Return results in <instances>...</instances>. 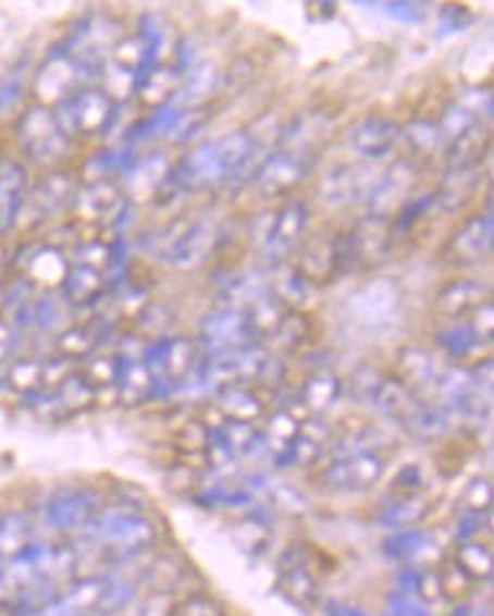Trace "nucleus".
I'll list each match as a JSON object with an SVG mask.
<instances>
[{"label": "nucleus", "instance_id": "39448f33", "mask_svg": "<svg viewBox=\"0 0 494 616\" xmlns=\"http://www.w3.org/2000/svg\"><path fill=\"white\" fill-rule=\"evenodd\" d=\"M104 503L107 497L94 488H63L45 497L39 516L50 529L71 533L86 529L104 508Z\"/></svg>", "mask_w": 494, "mask_h": 616}, {"label": "nucleus", "instance_id": "f8f14e48", "mask_svg": "<svg viewBox=\"0 0 494 616\" xmlns=\"http://www.w3.org/2000/svg\"><path fill=\"white\" fill-rule=\"evenodd\" d=\"M75 200V184L71 174H63V171H54V174L47 176L37 184V187L26 192L24 210L22 215H29L34 223L45 221V218H52L54 213L71 205Z\"/></svg>", "mask_w": 494, "mask_h": 616}, {"label": "nucleus", "instance_id": "bb28decb", "mask_svg": "<svg viewBox=\"0 0 494 616\" xmlns=\"http://www.w3.org/2000/svg\"><path fill=\"white\" fill-rule=\"evenodd\" d=\"M366 176H362L360 169L355 167H337L334 171H329V176L321 184V197H324L326 205H349L358 197L366 195Z\"/></svg>", "mask_w": 494, "mask_h": 616}, {"label": "nucleus", "instance_id": "3c124183", "mask_svg": "<svg viewBox=\"0 0 494 616\" xmlns=\"http://www.w3.org/2000/svg\"><path fill=\"white\" fill-rule=\"evenodd\" d=\"M176 601H180L176 591H150L143 599L137 616H174Z\"/></svg>", "mask_w": 494, "mask_h": 616}, {"label": "nucleus", "instance_id": "f03ea898", "mask_svg": "<svg viewBox=\"0 0 494 616\" xmlns=\"http://www.w3.org/2000/svg\"><path fill=\"white\" fill-rule=\"evenodd\" d=\"M114 114H116V101L112 99V94L104 91V88L86 86L73 91L65 101H60L54 118H58L60 127L65 130L67 138L75 140V138H91V135L107 133L109 122L114 120Z\"/></svg>", "mask_w": 494, "mask_h": 616}, {"label": "nucleus", "instance_id": "9b49d317", "mask_svg": "<svg viewBox=\"0 0 494 616\" xmlns=\"http://www.w3.org/2000/svg\"><path fill=\"white\" fill-rule=\"evenodd\" d=\"M218 246V229L212 221H197L182 231L180 238L169 246L163 259L176 270H195L212 255Z\"/></svg>", "mask_w": 494, "mask_h": 616}, {"label": "nucleus", "instance_id": "052dcab7", "mask_svg": "<svg viewBox=\"0 0 494 616\" xmlns=\"http://www.w3.org/2000/svg\"><path fill=\"white\" fill-rule=\"evenodd\" d=\"M471 614H473V612H471V608H469V606H458V608H456V612H453L450 616H471Z\"/></svg>", "mask_w": 494, "mask_h": 616}, {"label": "nucleus", "instance_id": "6ab92c4d", "mask_svg": "<svg viewBox=\"0 0 494 616\" xmlns=\"http://www.w3.org/2000/svg\"><path fill=\"white\" fill-rule=\"evenodd\" d=\"M107 278L101 275V272L91 270V267L86 264H67V272L63 278V300L67 306L73 308H84V306H91L104 296L107 291Z\"/></svg>", "mask_w": 494, "mask_h": 616}, {"label": "nucleus", "instance_id": "2f4dec72", "mask_svg": "<svg viewBox=\"0 0 494 616\" xmlns=\"http://www.w3.org/2000/svg\"><path fill=\"white\" fill-rule=\"evenodd\" d=\"M435 550L432 539L424 531H415V529H402L388 533V539L383 542V552L391 559H399V563H409V559H420L422 554H430Z\"/></svg>", "mask_w": 494, "mask_h": 616}, {"label": "nucleus", "instance_id": "79ce46f5", "mask_svg": "<svg viewBox=\"0 0 494 616\" xmlns=\"http://www.w3.org/2000/svg\"><path fill=\"white\" fill-rule=\"evenodd\" d=\"M316 291H319V287L311 285L304 275H298V272L293 270L291 275L277 285L274 298H277L285 308H293V311H306V306L313 300Z\"/></svg>", "mask_w": 494, "mask_h": 616}, {"label": "nucleus", "instance_id": "4d7b16f0", "mask_svg": "<svg viewBox=\"0 0 494 616\" xmlns=\"http://www.w3.org/2000/svg\"><path fill=\"white\" fill-rule=\"evenodd\" d=\"M394 488L396 492H399V497L404 495H417V492H422L424 490V475H422V469L420 467H404L399 471V477H396V482H394Z\"/></svg>", "mask_w": 494, "mask_h": 616}, {"label": "nucleus", "instance_id": "6e6552de", "mask_svg": "<svg viewBox=\"0 0 494 616\" xmlns=\"http://www.w3.org/2000/svg\"><path fill=\"white\" fill-rule=\"evenodd\" d=\"M308 171H311V159L280 148L259 163L257 187L264 197H285L306 182Z\"/></svg>", "mask_w": 494, "mask_h": 616}, {"label": "nucleus", "instance_id": "603ef678", "mask_svg": "<svg viewBox=\"0 0 494 616\" xmlns=\"http://www.w3.org/2000/svg\"><path fill=\"white\" fill-rule=\"evenodd\" d=\"M388 616H432V612L415 595L394 591L388 595Z\"/></svg>", "mask_w": 494, "mask_h": 616}, {"label": "nucleus", "instance_id": "cd10ccee", "mask_svg": "<svg viewBox=\"0 0 494 616\" xmlns=\"http://www.w3.org/2000/svg\"><path fill=\"white\" fill-rule=\"evenodd\" d=\"M430 508H432V503L428 497H424V492L396 497V500H391L386 508L381 510L379 523L388 526V529H394V531L409 529V526L420 523L422 518L430 513Z\"/></svg>", "mask_w": 494, "mask_h": 616}, {"label": "nucleus", "instance_id": "f3484780", "mask_svg": "<svg viewBox=\"0 0 494 616\" xmlns=\"http://www.w3.org/2000/svg\"><path fill=\"white\" fill-rule=\"evenodd\" d=\"M246 342L254 340L249 334V327H246L244 311L223 308V311L212 313L210 319L202 321V345L208 353L231 350V347L246 345Z\"/></svg>", "mask_w": 494, "mask_h": 616}, {"label": "nucleus", "instance_id": "8fccbe9b", "mask_svg": "<svg viewBox=\"0 0 494 616\" xmlns=\"http://www.w3.org/2000/svg\"><path fill=\"white\" fill-rule=\"evenodd\" d=\"M490 526V510H461L456 521V537L461 542H473L479 539V531Z\"/></svg>", "mask_w": 494, "mask_h": 616}, {"label": "nucleus", "instance_id": "e433bc0d", "mask_svg": "<svg viewBox=\"0 0 494 616\" xmlns=\"http://www.w3.org/2000/svg\"><path fill=\"white\" fill-rule=\"evenodd\" d=\"M78 373L84 375V381L94 389L96 396L104 392V389H112L114 392L116 379H120V358H116V353H96L91 358H86V366Z\"/></svg>", "mask_w": 494, "mask_h": 616}, {"label": "nucleus", "instance_id": "de8ad7c7", "mask_svg": "<svg viewBox=\"0 0 494 616\" xmlns=\"http://www.w3.org/2000/svg\"><path fill=\"white\" fill-rule=\"evenodd\" d=\"M174 616H229L225 606L210 593L182 595L174 606Z\"/></svg>", "mask_w": 494, "mask_h": 616}, {"label": "nucleus", "instance_id": "423d86ee", "mask_svg": "<svg viewBox=\"0 0 494 616\" xmlns=\"http://www.w3.org/2000/svg\"><path fill=\"white\" fill-rule=\"evenodd\" d=\"M313 554L308 544H291L277 563L280 593L298 606H311L319 595L321 575L313 565Z\"/></svg>", "mask_w": 494, "mask_h": 616}, {"label": "nucleus", "instance_id": "0eeeda50", "mask_svg": "<svg viewBox=\"0 0 494 616\" xmlns=\"http://www.w3.org/2000/svg\"><path fill=\"white\" fill-rule=\"evenodd\" d=\"M417 182V169L415 163L399 161L394 163L379 182H373V187L368 189V208L370 218L381 223H391L396 213L411 200V189Z\"/></svg>", "mask_w": 494, "mask_h": 616}, {"label": "nucleus", "instance_id": "72a5a7b5", "mask_svg": "<svg viewBox=\"0 0 494 616\" xmlns=\"http://www.w3.org/2000/svg\"><path fill=\"white\" fill-rule=\"evenodd\" d=\"M453 563L461 567V570L469 575L473 583L490 580V575L494 570L492 550L484 542H479V539H473V542H461V546H458V552H456V557H453Z\"/></svg>", "mask_w": 494, "mask_h": 616}, {"label": "nucleus", "instance_id": "4468645a", "mask_svg": "<svg viewBox=\"0 0 494 616\" xmlns=\"http://www.w3.org/2000/svg\"><path fill=\"white\" fill-rule=\"evenodd\" d=\"M26 192H29V171L18 161L0 163V236L11 234L22 218Z\"/></svg>", "mask_w": 494, "mask_h": 616}, {"label": "nucleus", "instance_id": "58836bf2", "mask_svg": "<svg viewBox=\"0 0 494 616\" xmlns=\"http://www.w3.org/2000/svg\"><path fill=\"white\" fill-rule=\"evenodd\" d=\"M5 386L11 392L29 396L42 389V360L37 358H18L13 360L5 371Z\"/></svg>", "mask_w": 494, "mask_h": 616}, {"label": "nucleus", "instance_id": "680f3d73", "mask_svg": "<svg viewBox=\"0 0 494 616\" xmlns=\"http://www.w3.org/2000/svg\"><path fill=\"white\" fill-rule=\"evenodd\" d=\"M94 616H101V614H94Z\"/></svg>", "mask_w": 494, "mask_h": 616}, {"label": "nucleus", "instance_id": "6e6d98bb", "mask_svg": "<svg viewBox=\"0 0 494 616\" xmlns=\"http://www.w3.org/2000/svg\"><path fill=\"white\" fill-rule=\"evenodd\" d=\"M22 94H24L22 75L18 73L5 75L3 84H0V114H9L11 109L22 101Z\"/></svg>", "mask_w": 494, "mask_h": 616}, {"label": "nucleus", "instance_id": "1a4fd4ad", "mask_svg": "<svg viewBox=\"0 0 494 616\" xmlns=\"http://www.w3.org/2000/svg\"><path fill=\"white\" fill-rule=\"evenodd\" d=\"M270 229H267L264 238V262L267 264H277L291 255V251L298 246L300 238H304L308 221H311V210L304 200H293L287 202L277 215L270 218Z\"/></svg>", "mask_w": 494, "mask_h": 616}, {"label": "nucleus", "instance_id": "13d9d810", "mask_svg": "<svg viewBox=\"0 0 494 616\" xmlns=\"http://www.w3.org/2000/svg\"><path fill=\"white\" fill-rule=\"evenodd\" d=\"M471 330L477 332V337L482 340L484 345H490V342H492V332H494V311H492V300H490V304L479 306L477 311H473Z\"/></svg>", "mask_w": 494, "mask_h": 616}, {"label": "nucleus", "instance_id": "a18cd8bd", "mask_svg": "<svg viewBox=\"0 0 494 616\" xmlns=\"http://www.w3.org/2000/svg\"><path fill=\"white\" fill-rule=\"evenodd\" d=\"M210 435L212 428L202 422L200 417H192L176 430V446L182 454H210Z\"/></svg>", "mask_w": 494, "mask_h": 616}, {"label": "nucleus", "instance_id": "7c9ffc66", "mask_svg": "<svg viewBox=\"0 0 494 616\" xmlns=\"http://www.w3.org/2000/svg\"><path fill=\"white\" fill-rule=\"evenodd\" d=\"M184 578H187V563L176 554H158L143 570V580L150 591H176Z\"/></svg>", "mask_w": 494, "mask_h": 616}, {"label": "nucleus", "instance_id": "9d476101", "mask_svg": "<svg viewBox=\"0 0 494 616\" xmlns=\"http://www.w3.org/2000/svg\"><path fill=\"white\" fill-rule=\"evenodd\" d=\"M492 249V215L477 213L464 221L461 229L448 238L443 259L450 267H473L490 255Z\"/></svg>", "mask_w": 494, "mask_h": 616}, {"label": "nucleus", "instance_id": "dca6fc26", "mask_svg": "<svg viewBox=\"0 0 494 616\" xmlns=\"http://www.w3.org/2000/svg\"><path fill=\"white\" fill-rule=\"evenodd\" d=\"M492 291L482 280H453L435 296V311L441 317L461 319L473 313L479 306L490 304Z\"/></svg>", "mask_w": 494, "mask_h": 616}, {"label": "nucleus", "instance_id": "aec40b11", "mask_svg": "<svg viewBox=\"0 0 494 616\" xmlns=\"http://www.w3.org/2000/svg\"><path fill=\"white\" fill-rule=\"evenodd\" d=\"M479 182H482V171H479V167L448 169V174L443 176L441 189L435 192V205H441L448 213H456V210H461L464 205L473 200Z\"/></svg>", "mask_w": 494, "mask_h": 616}, {"label": "nucleus", "instance_id": "a878e982", "mask_svg": "<svg viewBox=\"0 0 494 616\" xmlns=\"http://www.w3.org/2000/svg\"><path fill=\"white\" fill-rule=\"evenodd\" d=\"M81 75L75 71V63L67 54H52L50 60H47V65L42 67V73H39V81H37V94L42 96V99H60L65 101L67 96L73 94V84L78 81Z\"/></svg>", "mask_w": 494, "mask_h": 616}, {"label": "nucleus", "instance_id": "20e7f679", "mask_svg": "<svg viewBox=\"0 0 494 616\" xmlns=\"http://www.w3.org/2000/svg\"><path fill=\"white\" fill-rule=\"evenodd\" d=\"M386 456L381 451H353L329 461L316 482L329 492H368L386 475Z\"/></svg>", "mask_w": 494, "mask_h": 616}, {"label": "nucleus", "instance_id": "f704fd0d", "mask_svg": "<svg viewBox=\"0 0 494 616\" xmlns=\"http://www.w3.org/2000/svg\"><path fill=\"white\" fill-rule=\"evenodd\" d=\"M402 140L407 143V148L417 159H432L437 150H443V138L441 130H437V122L428 118L415 120L407 130H402Z\"/></svg>", "mask_w": 494, "mask_h": 616}, {"label": "nucleus", "instance_id": "393cba45", "mask_svg": "<svg viewBox=\"0 0 494 616\" xmlns=\"http://www.w3.org/2000/svg\"><path fill=\"white\" fill-rule=\"evenodd\" d=\"M218 409H221L225 420H242V422H257L264 415V399L257 386H236L221 389L218 396Z\"/></svg>", "mask_w": 494, "mask_h": 616}, {"label": "nucleus", "instance_id": "864d4df0", "mask_svg": "<svg viewBox=\"0 0 494 616\" xmlns=\"http://www.w3.org/2000/svg\"><path fill=\"white\" fill-rule=\"evenodd\" d=\"M492 505V484L490 479L477 477L464 490V510H490Z\"/></svg>", "mask_w": 494, "mask_h": 616}, {"label": "nucleus", "instance_id": "5fc2aeb1", "mask_svg": "<svg viewBox=\"0 0 494 616\" xmlns=\"http://www.w3.org/2000/svg\"><path fill=\"white\" fill-rule=\"evenodd\" d=\"M18 340H22V332L13 327V321L0 317V366H9L18 350Z\"/></svg>", "mask_w": 494, "mask_h": 616}, {"label": "nucleus", "instance_id": "49530a36", "mask_svg": "<svg viewBox=\"0 0 494 616\" xmlns=\"http://www.w3.org/2000/svg\"><path fill=\"white\" fill-rule=\"evenodd\" d=\"M180 73L176 71H171V67L166 65H161V67H153V71H148V78H140V91L148 96L153 104H158V101H163V99H169L171 94L176 91V86H180Z\"/></svg>", "mask_w": 494, "mask_h": 616}, {"label": "nucleus", "instance_id": "ddd939ff", "mask_svg": "<svg viewBox=\"0 0 494 616\" xmlns=\"http://www.w3.org/2000/svg\"><path fill=\"white\" fill-rule=\"evenodd\" d=\"M402 127L388 118H366L349 133V146L360 159L379 161L388 156L391 150L399 146Z\"/></svg>", "mask_w": 494, "mask_h": 616}, {"label": "nucleus", "instance_id": "c9c22d12", "mask_svg": "<svg viewBox=\"0 0 494 616\" xmlns=\"http://www.w3.org/2000/svg\"><path fill=\"white\" fill-rule=\"evenodd\" d=\"M277 345L287 347V350H298V347H308L313 340V319L306 311H293L287 308L283 321H280L277 332L272 334Z\"/></svg>", "mask_w": 494, "mask_h": 616}, {"label": "nucleus", "instance_id": "473e14b6", "mask_svg": "<svg viewBox=\"0 0 494 616\" xmlns=\"http://www.w3.org/2000/svg\"><path fill=\"white\" fill-rule=\"evenodd\" d=\"M435 345L441 347L445 355H450V358L466 360V358H473L484 342L477 337V332L471 330V324L456 321V324L445 327V330L435 334Z\"/></svg>", "mask_w": 494, "mask_h": 616}, {"label": "nucleus", "instance_id": "c85d7f7f", "mask_svg": "<svg viewBox=\"0 0 494 616\" xmlns=\"http://www.w3.org/2000/svg\"><path fill=\"white\" fill-rule=\"evenodd\" d=\"M402 426L407 428L411 435L422 438V441H435V438H441L445 430H448V409L417 399L415 409L404 417Z\"/></svg>", "mask_w": 494, "mask_h": 616}, {"label": "nucleus", "instance_id": "c03bdc74", "mask_svg": "<svg viewBox=\"0 0 494 616\" xmlns=\"http://www.w3.org/2000/svg\"><path fill=\"white\" fill-rule=\"evenodd\" d=\"M321 448H324V446H319V443H313L311 438L298 433V438H293V441L287 443L283 451H280L277 464H280V467L306 469V467H311V464L319 461Z\"/></svg>", "mask_w": 494, "mask_h": 616}, {"label": "nucleus", "instance_id": "37998d69", "mask_svg": "<svg viewBox=\"0 0 494 616\" xmlns=\"http://www.w3.org/2000/svg\"><path fill=\"white\" fill-rule=\"evenodd\" d=\"M137 591L135 580L120 578V575H104V591H101V601H99V612L101 616H109L120 608H125L133 595Z\"/></svg>", "mask_w": 494, "mask_h": 616}, {"label": "nucleus", "instance_id": "5701e85b", "mask_svg": "<svg viewBox=\"0 0 494 616\" xmlns=\"http://www.w3.org/2000/svg\"><path fill=\"white\" fill-rule=\"evenodd\" d=\"M420 396H417L411 389L404 386V383L396 379V375H381L379 383L373 386V392H370L368 402L370 407L379 409L381 415L391 417V420H404L411 409H415V404Z\"/></svg>", "mask_w": 494, "mask_h": 616}, {"label": "nucleus", "instance_id": "ea45409f", "mask_svg": "<svg viewBox=\"0 0 494 616\" xmlns=\"http://www.w3.org/2000/svg\"><path fill=\"white\" fill-rule=\"evenodd\" d=\"M435 122H437V130H441L443 150L448 148L450 143H456L458 138H464V135L469 133V130H473V127L479 125L477 114H473L466 104H458V101H453V104L445 109V112Z\"/></svg>", "mask_w": 494, "mask_h": 616}, {"label": "nucleus", "instance_id": "09e8293b", "mask_svg": "<svg viewBox=\"0 0 494 616\" xmlns=\"http://www.w3.org/2000/svg\"><path fill=\"white\" fill-rule=\"evenodd\" d=\"M437 575H441L443 599H461V595H466L473 586H477L469 575L461 570V567L453 563V559L450 563H445L441 570H437Z\"/></svg>", "mask_w": 494, "mask_h": 616}, {"label": "nucleus", "instance_id": "4c0bfd02", "mask_svg": "<svg viewBox=\"0 0 494 616\" xmlns=\"http://www.w3.org/2000/svg\"><path fill=\"white\" fill-rule=\"evenodd\" d=\"M52 394L60 404V412H81L96 402V392L78 371H73L58 389H52Z\"/></svg>", "mask_w": 494, "mask_h": 616}, {"label": "nucleus", "instance_id": "bf43d9fd", "mask_svg": "<svg viewBox=\"0 0 494 616\" xmlns=\"http://www.w3.org/2000/svg\"><path fill=\"white\" fill-rule=\"evenodd\" d=\"M324 616H370V614L362 612L360 606L345 604V601H329L324 606Z\"/></svg>", "mask_w": 494, "mask_h": 616}, {"label": "nucleus", "instance_id": "a211bd4d", "mask_svg": "<svg viewBox=\"0 0 494 616\" xmlns=\"http://www.w3.org/2000/svg\"><path fill=\"white\" fill-rule=\"evenodd\" d=\"M114 332V324H107V321H99V324H78L71 327L60 334L58 342V355H63L67 360H84L91 358L104 347V342H109V334Z\"/></svg>", "mask_w": 494, "mask_h": 616}, {"label": "nucleus", "instance_id": "c756f323", "mask_svg": "<svg viewBox=\"0 0 494 616\" xmlns=\"http://www.w3.org/2000/svg\"><path fill=\"white\" fill-rule=\"evenodd\" d=\"M32 542V516L24 510L0 513V559L9 563Z\"/></svg>", "mask_w": 494, "mask_h": 616}, {"label": "nucleus", "instance_id": "a19ab883", "mask_svg": "<svg viewBox=\"0 0 494 616\" xmlns=\"http://www.w3.org/2000/svg\"><path fill=\"white\" fill-rule=\"evenodd\" d=\"M300 426H304V422H300L298 417H293L287 409L277 407L272 412L270 422H267V428L262 430L264 446H272L274 454H280V451H283L287 443L293 441V438H298Z\"/></svg>", "mask_w": 494, "mask_h": 616}, {"label": "nucleus", "instance_id": "b1692460", "mask_svg": "<svg viewBox=\"0 0 494 616\" xmlns=\"http://www.w3.org/2000/svg\"><path fill=\"white\" fill-rule=\"evenodd\" d=\"M342 396V381L332 371H313L298 389V399L311 417H321L326 409H332Z\"/></svg>", "mask_w": 494, "mask_h": 616}, {"label": "nucleus", "instance_id": "412c9836", "mask_svg": "<svg viewBox=\"0 0 494 616\" xmlns=\"http://www.w3.org/2000/svg\"><path fill=\"white\" fill-rule=\"evenodd\" d=\"M120 358V355H116ZM116 399L127 407H140L148 399H153V375H150L148 366L143 362V358L125 360L120 358V379H116Z\"/></svg>", "mask_w": 494, "mask_h": 616}, {"label": "nucleus", "instance_id": "4be33fe9", "mask_svg": "<svg viewBox=\"0 0 494 616\" xmlns=\"http://www.w3.org/2000/svg\"><path fill=\"white\" fill-rule=\"evenodd\" d=\"M437 375L441 373H437L435 358H432L424 347L407 345L396 355V379L415 394L420 392V389L432 386V383L437 381Z\"/></svg>", "mask_w": 494, "mask_h": 616}, {"label": "nucleus", "instance_id": "f257e3e1", "mask_svg": "<svg viewBox=\"0 0 494 616\" xmlns=\"http://www.w3.org/2000/svg\"><path fill=\"white\" fill-rule=\"evenodd\" d=\"M81 533L86 550L107 565H127L129 559L146 557L158 539L153 521L129 503L101 508Z\"/></svg>", "mask_w": 494, "mask_h": 616}, {"label": "nucleus", "instance_id": "2eb2a0df", "mask_svg": "<svg viewBox=\"0 0 494 616\" xmlns=\"http://www.w3.org/2000/svg\"><path fill=\"white\" fill-rule=\"evenodd\" d=\"M73 202L75 208L81 210V215L91 223L114 221V218L127 208L125 192H122L120 184L109 180L91 182L81 195H75Z\"/></svg>", "mask_w": 494, "mask_h": 616}, {"label": "nucleus", "instance_id": "7ed1b4c3", "mask_svg": "<svg viewBox=\"0 0 494 616\" xmlns=\"http://www.w3.org/2000/svg\"><path fill=\"white\" fill-rule=\"evenodd\" d=\"M18 146L26 153V159L39 163V167H54L67 156L71 138L60 127L58 118L50 107H32L26 109L22 122L16 127Z\"/></svg>", "mask_w": 494, "mask_h": 616}]
</instances>
